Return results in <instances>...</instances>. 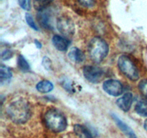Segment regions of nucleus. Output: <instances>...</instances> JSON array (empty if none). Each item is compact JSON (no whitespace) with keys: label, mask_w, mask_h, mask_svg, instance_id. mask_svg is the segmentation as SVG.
Here are the masks:
<instances>
[{"label":"nucleus","mask_w":147,"mask_h":138,"mask_svg":"<svg viewBox=\"0 0 147 138\" xmlns=\"http://www.w3.org/2000/svg\"><path fill=\"white\" fill-rule=\"evenodd\" d=\"M7 114L14 123L24 124L30 118L31 109L26 101L20 99L10 103L7 108Z\"/></svg>","instance_id":"nucleus-1"},{"label":"nucleus","mask_w":147,"mask_h":138,"mask_svg":"<svg viewBox=\"0 0 147 138\" xmlns=\"http://www.w3.org/2000/svg\"><path fill=\"white\" fill-rule=\"evenodd\" d=\"M45 122L47 127L54 132H60L67 127V120L63 114L56 109H51L45 115Z\"/></svg>","instance_id":"nucleus-2"},{"label":"nucleus","mask_w":147,"mask_h":138,"mask_svg":"<svg viewBox=\"0 0 147 138\" xmlns=\"http://www.w3.org/2000/svg\"><path fill=\"white\" fill-rule=\"evenodd\" d=\"M109 47L107 43L102 38L96 37L90 40L88 45V53L92 60L100 63L107 56Z\"/></svg>","instance_id":"nucleus-3"},{"label":"nucleus","mask_w":147,"mask_h":138,"mask_svg":"<svg viewBox=\"0 0 147 138\" xmlns=\"http://www.w3.org/2000/svg\"><path fill=\"white\" fill-rule=\"evenodd\" d=\"M118 66L121 71L131 80L136 81L139 78V72L130 57L122 55L118 59Z\"/></svg>","instance_id":"nucleus-4"},{"label":"nucleus","mask_w":147,"mask_h":138,"mask_svg":"<svg viewBox=\"0 0 147 138\" xmlns=\"http://www.w3.org/2000/svg\"><path fill=\"white\" fill-rule=\"evenodd\" d=\"M84 77L90 83H99L103 79L104 72L100 68L94 66H86L83 70Z\"/></svg>","instance_id":"nucleus-5"},{"label":"nucleus","mask_w":147,"mask_h":138,"mask_svg":"<svg viewBox=\"0 0 147 138\" xmlns=\"http://www.w3.org/2000/svg\"><path fill=\"white\" fill-rule=\"evenodd\" d=\"M57 28L62 34L66 37L73 35L75 33V24L67 17H60L57 20Z\"/></svg>","instance_id":"nucleus-6"},{"label":"nucleus","mask_w":147,"mask_h":138,"mask_svg":"<svg viewBox=\"0 0 147 138\" xmlns=\"http://www.w3.org/2000/svg\"><path fill=\"white\" fill-rule=\"evenodd\" d=\"M49 7H42L39 9L37 18L39 23L42 27L47 30H53V12Z\"/></svg>","instance_id":"nucleus-7"},{"label":"nucleus","mask_w":147,"mask_h":138,"mask_svg":"<svg viewBox=\"0 0 147 138\" xmlns=\"http://www.w3.org/2000/svg\"><path fill=\"white\" fill-rule=\"evenodd\" d=\"M103 89L111 96H119L123 93V86L119 80L116 79H109L103 82Z\"/></svg>","instance_id":"nucleus-8"},{"label":"nucleus","mask_w":147,"mask_h":138,"mask_svg":"<svg viewBox=\"0 0 147 138\" xmlns=\"http://www.w3.org/2000/svg\"><path fill=\"white\" fill-rule=\"evenodd\" d=\"M74 131L80 138H96L97 137V132L92 126L76 124L74 126Z\"/></svg>","instance_id":"nucleus-9"},{"label":"nucleus","mask_w":147,"mask_h":138,"mask_svg":"<svg viewBox=\"0 0 147 138\" xmlns=\"http://www.w3.org/2000/svg\"><path fill=\"white\" fill-rule=\"evenodd\" d=\"M133 102V94L130 92L126 93L116 101V104L123 112H128L131 109Z\"/></svg>","instance_id":"nucleus-10"},{"label":"nucleus","mask_w":147,"mask_h":138,"mask_svg":"<svg viewBox=\"0 0 147 138\" xmlns=\"http://www.w3.org/2000/svg\"><path fill=\"white\" fill-rule=\"evenodd\" d=\"M112 118H113V120L115 121V122H116V124L118 125V126L121 129L122 132H123L128 137L138 138L136 134L134 133V132L131 129L130 126H129L126 124H125L124 122H123L121 119H119L116 114H112Z\"/></svg>","instance_id":"nucleus-11"},{"label":"nucleus","mask_w":147,"mask_h":138,"mask_svg":"<svg viewBox=\"0 0 147 138\" xmlns=\"http://www.w3.org/2000/svg\"><path fill=\"white\" fill-rule=\"evenodd\" d=\"M52 43L57 50L60 51H65L67 50L70 42L68 40L60 35H54L52 39Z\"/></svg>","instance_id":"nucleus-12"},{"label":"nucleus","mask_w":147,"mask_h":138,"mask_svg":"<svg viewBox=\"0 0 147 138\" xmlns=\"http://www.w3.org/2000/svg\"><path fill=\"white\" fill-rule=\"evenodd\" d=\"M68 57L75 63H82L85 60V55L78 47H72L68 53Z\"/></svg>","instance_id":"nucleus-13"},{"label":"nucleus","mask_w":147,"mask_h":138,"mask_svg":"<svg viewBox=\"0 0 147 138\" xmlns=\"http://www.w3.org/2000/svg\"><path fill=\"white\" fill-rule=\"evenodd\" d=\"M12 77V72L11 69L7 66L1 65L0 66V82L1 84L7 83Z\"/></svg>","instance_id":"nucleus-14"},{"label":"nucleus","mask_w":147,"mask_h":138,"mask_svg":"<svg viewBox=\"0 0 147 138\" xmlns=\"http://www.w3.org/2000/svg\"><path fill=\"white\" fill-rule=\"evenodd\" d=\"M36 89L40 93H48L53 89V84L47 80H43L36 85Z\"/></svg>","instance_id":"nucleus-15"},{"label":"nucleus","mask_w":147,"mask_h":138,"mask_svg":"<svg viewBox=\"0 0 147 138\" xmlns=\"http://www.w3.org/2000/svg\"><path fill=\"white\" fill-rule=\"evenodd\" d=\"M136 113L142 116H147V100L143 99L136 103L135 107Z\"/></svg>","instance_id":"nucleus-16"},{"label":"nucleus","mask_w":147,"mask_h":138,"mask_svg":"<svg viewBox=\"0 0 147 138\" xmlns=\"http://www.w3.org/2000/svg\"><path fill=\"white\" fill-rule=\"evenodd\" d=\"M17 65L22 71H28L30 69V66L28 62L24 58V56L22 55H19L18 58H17Z\"/></svg>","instance_id":"nucleus-17"},{"label":"nucleus","mask_w":147,"mask_h":138,"mask_svg":"<svg viewBox=\"0 0 147 138\" xmlns=\"http://www.w3.org/2000/svg\"><path fill=\"white\" fill-rule=\"evenodd\" d=\"M25 20H26V22H27V24H28L31 28H32L33 30H36V31H38L39 28L37 26V24H36V23L34 22V19H33V17L32 16V14H29V13H27L25 15Z\"/></svg>","instance_id":"nucleus-18"},{"label":"nucleus","mask_w":147,"mask_h":138,"mask_svg":"<svg viewBox=\"0 0 147 138\" xmlns=\"http://www.w3.org/2000/svg\"><path fill=\"white\" fill-rule=\"evenodd\" d=\"M139 89L142 94L147 98V80H142L139 83Z\"/></svg>","instance_id":"nucleus-19"},{"label":"nucleus","mask_w":147,"mask_h":138,"mask_svg":"<svg viewBox=\"0 0 147 138\" xmlns=\"http://www.w3.org/2000/svg\"><path fill=\"white\" fill-rule=\"evenodd\" d=\"M19 5L22 9L29 11L30 9V0H18Z\"/></svg>","instance_id":"nucleus-20"},{"label":"nucleus","mask_w":147,"mask_h":138,"mask_svg":"<svg viewBox=\"0 0 147 138\" xmlns=\"http://www.w3.org/2000/svg\"><path fill=\"white\" fill-rule=\"evenodd\" d=\"M42 66H44L45 68L47 70H52V61L48 57H44L42 59Z\"/></svg>","instance_id":"nucleus-21"},{"label":"nucleus","mask_w":147,"mask_h":138,"mask_svg":"<svg viewBox=\"0 0 147 138\" xmlns=\"http://www.w3.org/2000/svg\"><path fill=\"white\" fill-rule=\"evenodd\" d=\"M81 5L83 7H93L95 4V0H78Z\"/></svg>","instance_id":"nucleus-22"},{"label":"nucleus","mask_w":147,"mask_h":138,"mask_svg":"<svg viewBox=\"0 0 147 138\" xmlns=\"http://www.w3.org/2000/svg\"><path fill=\"white\" fill-rule=\"evenodd\" d=\"M63 87H64V89L69 92L74 91V89H73V85H72L71 82L69 80H63Z\"/></svg>","instance_id":"nucleus-23"},{"label":"nucleus","mask_w":147,"mask_h":138,"mask_svg":"<svg viewBox=\"0 0 147 138\" xmlns=\"http://www.w3.org/2000/svg\"><path fill=\"white\" fill-rule=\"evenodd\" d=\"M13 55L12 51L10 50H5L1 53V57L3 60H7L11 58Z\"/></svg>","instance_id":"nucleus-24"},{"label":"nucleus","mask_w":147,"mask_h":138,"mask_svg":"<svg viewBox=\"0 0 147 138\" xmlns=\"http://www.w3.org/2000/svg\"><path fill=\"white\" fill-rule=\"evenodd\" d=\"M37 2L40 3V4H42V5L45 6L47 5V4H48L49 3L52 2V1H53V0H35Z\"/></svg>","instance_id":"nucleus-25"},{"label":"nucleus","mask_w":147,"mask_h":138,"mask_svg":"<svg viewBox=\"0 0 147 138\" xmlns=\"http://www.w3.org/2000/svg\"><path fill=\"white\" fill-rule=\"evenodd\" d=\"M34 44H35L36 47H37V48H41L42 44H41V43H40V42H39L37 40H34Z\"/></svg>","instance_id":"nucleus-26"},{"label":"nucleus","mask_w":147,"mask_h":138,"mask_svg":"<svg viewBox=\"0 0 147 138\" xmlns=\"http://www.w3.org/2000/svg\"><path fill=\"white\" fill-rule=\"evenodd\" d=\"M144 129H146V131L147 132V119L145 120L144 122Z\"/></svg>","instance_id":"nucleus-27"}]
</instances>
